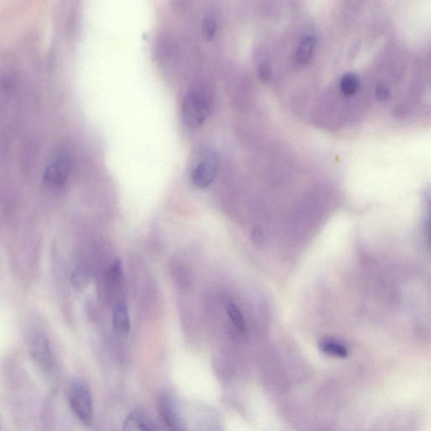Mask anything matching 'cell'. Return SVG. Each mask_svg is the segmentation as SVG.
Returning a JSON list of instances; mask_svg holds the SVG:
<instances>
[{"label":"cell","mask_w":431,"mask_h":431,"mask_svg":"<svg viewBox=\"0 0 431 431\" xmlns=\"http://www.w3.org/2000/svg\"><path fill=\"white\" fill-rule=\"evenodd\" d=\"M209 112V103L202 93L193 91L185 97L182 105V116L187 128L197 129L200 127Z\"/></svg>","instance_id":"2"},{"label":"cell","mask_w":431,"mask_h":431,"mask_svg":"<svg viewBox=\"0 0 431 431\" xmlns=\"http://www.w3.org/2000/svg\"><path fill=\"white\" fill-rule=\"evenodd\" d=\"M107 278L109 282L113 285H118L123 280V266L120 259L114 260L112 265L109 266L107 272Z\"/></svg>","instance_id":"14"},{"label":"cell","mask_w":431,"mask_h":431,"mask_svg":"<svg viewBox=\"0 0 431 431\" xmlns=\"http://www.w3.org/2000/svg\"><path fill=\"white\" fill-rule=\"evenodd\" d=\"M218 29L217 15L213 10L205 12L202 20V34L207 40H213Z\"/></svg>","instance_id":"10"},{"label":"cell","mask_w":431,"mask_h":431,"mask_svg":"<svg viewBox=\"0 0 431 431\" xmlns=\"http://www.w3.org/2000/svg\"><path fill=\"white\" fill-rule=\"evenodd\" d=\"M71 170V158L63 150L56 153L47 165L44 174V180L47 185L61 186L68 180Z\"/></svg>","instance_id":"3"},{"label":"cell","mask_w":431,"mask_h":431,"mask_svg":"<svg viewBox=\"0 0 431 431\" xmlns=\"http://www.w3.org/2000/svg\"><path fill=\"white\" fill-rule=\"evenodd\" d=\"M69 404L75 416L89 425L93 421V401L91 391L83 381L73 382L69 389Z\"/></svg>","instance_id":"1"},{"label":"cell","mask_w":431,"mask_h":431,"mask_svg":"<svg viewBox=\"0 0 431 431\" xmlns=\"http://www.w3.org/2000/svg\"><path fill=\"white\" fill-rule=\"evenodd\" d=\"M123 429L128 431L158 430L156 423L149 416L140 410H133L128 414L123 423Z\"/></svg>","instance_id":"7"},{"label":"cell","mask_w":431,"mask_h":431,"mask_svg":"<svg viewBox=\"0 0 431 431\" xmlns=\"http://www.w3.org/2000/svg\"><path fill=\"white\" fill-rule=\"evenodd\" d=\"M377 99L380 101H386L389 99L390 91L387 85L378 84L375 89Z\"/></svg>","instance_id":"16"},{"label":"cell","mask_w":431,"mask_h":431,"mask_svg":"<svg viewBox=\"0 0 431 431\" xmlns=\"http://www.w3.org/2000/svg\"><path fill=\"white\" fill-rule=\"evenodd\" d=\"M226 309L232 324L239 331L245 332L246 328L245 321L239 308L234 303L229 302L227 303Z\"/></svg>","instance_id":"13"},{"label":"cell","mask_w":431,"mask_h":431,"mask_svg":"<svg viewBox=\"0 0 431 431\" xmlns=\"http://www.w3.org/2000/svg\"><path fill=\"white\" fill-rule=\"evenodd\" d=\"M29 349L32 357L40 367L45 369L52 367V358L50 343L43 333H32L29 340Z\"/></svg>","instance_id":"6"},{"label":"cell","mask_w":431,"mask_h":431,"mask_svg":"<svg viewBox=\"0 0 431 431\" xmlns=\"http://www.w3.org/2000/svg\"><path fill=\"white\" fill-rule=\"evenodd\" d=\"M113 326L120 335H127L130 331V318L127 305L123 302L116 304L113 311Z\"/></svg>","instance_id":"8"},{"label":"cell","mask_w":431,"mask_h":431,"mask_svg":"<svg viewBox=\"0 0 431 431\" xmlns=\"http://www.w3.org/2000/svg\"><path fill=\"white\" fill-rule=\"evenodd\" d=\"M253 238H254V241H255V243H262L264 241V235L262 234V232L260 231L259 229H255L254 232V234H253Z\"/></svg>","instance_id":"18"},{"label":"cell","mask_w":431,"mask_h":431,"mask_svg":"<svg viewBox=\"0 0 431 431\" xmlns=\"http://www.w3.org/2000/svg\"><path fill=\"white\" fill-rule=\"evenodd\" d=\"M218 165V154L213 151L206 153L194 169L191 177L194 186L199 189L209 186L217 176Z\"/></svg>","instance_id":"4"},{"label":"cell","mask_w":431,"mask_h":431,"mask_svg":"<svg viewBox=\"0 0 431 431\" xmlns=\"http://www.w3.org/2000/svg\"><path fill=\"white\" fill-rule=\"evenodd\" d=\"M316 38L314 35H306L301 40L298 52H296V60L300 64H307L312 59L316 47Z\"/></svg>","instance_id":"9"},{"label":"cell","mask_w":431,"mask_h":431,"mask_svg":"<svg viewBox=\"0 0 431 431\" xmlns=\"http://www.w3.org/2000/svg\"><path fill=\"white\" fill-rule=\"evenodd\" d=\"M158 410L162 421L169 427V429L174 430H185V423L179 413L176 400L172 395L164 394L158 402Z\"/></svg>","instance_id":"5"},{"label":"cell","mask_w":431,"mask_h":431,"mask_svg":"<svg viewBox=\"0 0 431 431\" xmlns=\"http://www.w3.org/2000/svg\"><path fill=\"white\" fill-rule=\"evenodd\" d=\"M259 75L260 79L264 81L270 80L271 78V71L269 66L265 63L260 65L259 67Z\"/></svg>","instance_id":"17"},{"label":"cell","mask_w":431,"mask_h":431,"mask_svg":"<svg viewBox=\"0 0 431 431\" xmlns=\"http://www.w3.org/2000/svg\"><path fill=\"white\" fill-rule=\"evenodd\" d=\"M72 283L77 288H83L89 284L91 280V273L84 269L76 270L71 276Z\"/></svg>","instance_id":"15"},{"label":"cell","mask_w":431,"mask_h":431,"mask_svg":"<svg viewBox=\"0 0 431 431\" xmlns=\"http://www.w3.org/2000/svg\"><path fill=\"white\" fill-rule=\"evenodd\" d=\"M321 351L339 358H347L348 356L347 349L344 345L333 342V341L324 340L319 344Z\"/></svg>","instance_id":"12"},{"label":"cell","mask_w":431,"mask_h":431,"mask_svg":"<svg viewBox=\"0 0 431 431\" xmlns=\"http://www.w3.org/2000/svg\"><path fill=\"white\" fill-rule=\"evenodd\" d=\"M361 88V81L355 74H347L340 80V91L343 95H356Z\"/></svg>","instance_id":"11"}]
</instances>
